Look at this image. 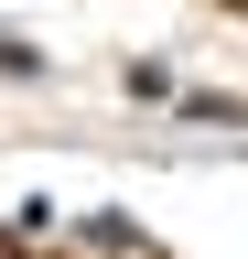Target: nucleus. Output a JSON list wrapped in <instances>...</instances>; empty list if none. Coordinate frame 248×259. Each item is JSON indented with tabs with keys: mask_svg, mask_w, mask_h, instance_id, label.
<instances>
[{
	"mask_svg": "<svg viewBox=\"0 0 248 259\" xmlns=\"http://www.w3.org/2000/svg\"><path fill=\"white\" fill-rule=\"evenodd\" d=\"M0 259H22V248H11V238H0Z\"/></svg>",
	"mask_w": 248,
	"mask_h": 259,
	"instance_id": "nucleus-1",
	"label": "nucleus"
}]
</instances>
